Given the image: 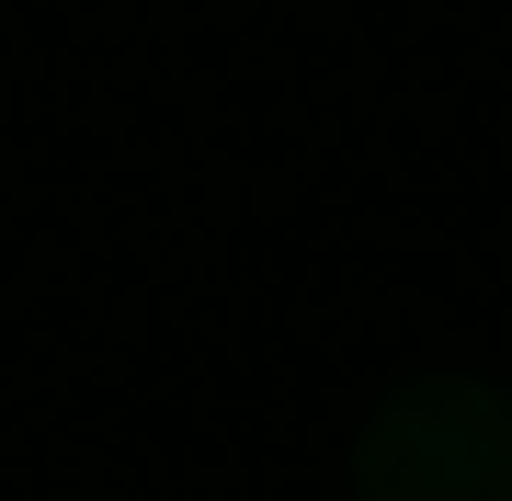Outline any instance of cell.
<instances>
[{"label": "cell", "mask_w": 512, "mask_h": 501, "mask_svg": "<svg viewBox=\"0 0 512 501\" xmlns=\"http://www.w3.org/2000/svg\"><path fill=\"white\" fill-rule=\"evenodd\" d=\"M353 501H512V388L410 376L353 433Z\"/></svg>", "instance_id": "6da1fadb"}]
</instances>
